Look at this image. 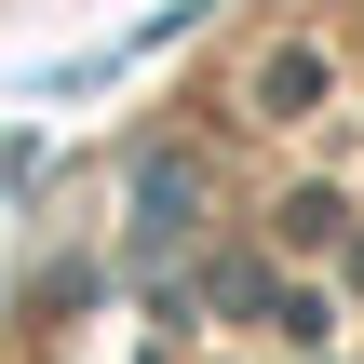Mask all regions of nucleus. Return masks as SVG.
Masks as SVG:
<instances>
[{
  "mask_svg": "<svg viewBox=\"0 0 364 364\" xmlns=\"http://www.w3.org/2000/svg\"><path fill=\"white\" fill-rule=\"evenodd\" d=\"M324 95V54H270V108H311Z\"/></svg>",
  "mask_w": 364,
  "mask_h": 364,
  "instance_id": "nucleus-1",
  "label": "nucleus"
}]
</instances>
